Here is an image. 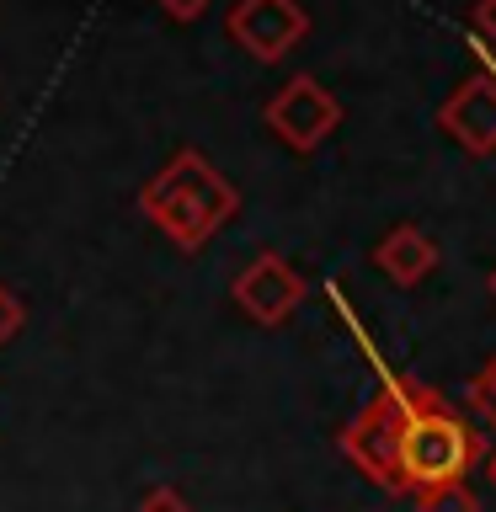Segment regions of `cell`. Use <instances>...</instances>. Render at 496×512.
<instances>
[{"label": "cell", "mask_w": 496, "mask_h": 512, "mask_svg": "<svg viewBox=\"0 0 496 512\" xmlns=\"http://www.w3.org/2000/svg\"><path fill=\"white\" fill-rule=\"evenodd\" d=\"M139 512H192V502L176 486H150L139 496Z\"/></svg>", "instance_id": "11"}, {"label": "cell", "mask_w": 496, "mask_h": 512, "mask_svg": "<svg viewBox=\"0 0 496 512\" xmlns=\"http://www.w3.org/2000/svg\"><path fill=\"white\" fill-rule=\"evenodd\" d=\"M262 123L272 128V139L294 155H315L336 128H342V102L326 91V80L315 75H294L283 80L278 91L267 96L262 107Z\"/></svg>", "instance_id": "3"}, {"label": "cell", "mask_w": 496, "mask_h": 512, "mask_svg": "<svg viewBox=\"0 0 496 512\" xmlns=\"http://www.w3.org/2000/svg\"><path fill=\"white\" fill-rule=\"evenodd\" d=\"M155 6L166 11L171 22H198V16H203L208 6H214V0H155Z\"/></svg>", "instance_id": "12"}, {"label": "cell", "mask_w": 496, "mask_h": 512, "mask_svg": "<svg viewBox=\"0 0 496 512\" xmlns=\"http://www.w3.org/2000/svg\"><path fill=\"white\" fill-rule=\"evenodd\" d=\"M139 214L171 240L176 251H203L224 224L240 214V187L203 150H176L150 182L139 187Z\"/></svg>", "instance_id": "2"}, {"label": "cell", "mask_w": 496, "mask_h": 512, "mask_svg": "<svg viewBox=\"0 0 496 512\" xmlns=\"http://www.w3.org/2000/svg\"><path fill=\"white\" fill-rule=\"evenodd\" d=\"M438 256H443L438 240H432L422 224H395V230L374 246V267H379L390 283L416 288V283H427L432 272H438Z\"/></svg>", "instance_id": "7"}, {"label": "cell", "mask_w": 496, "mask_h": 512, "mask_svg": "<svg viewBox=\"0 0 496 512\" xmlns=\"http://www.w3.org/2000/svg\"><path fill=\"white\" fill-rule=\"evenodd\" d=\"M224 32L240 54L256 64H283L294 48L310 38V11L299 0H235L224 11Z\"/></svg>", "instance_id": "4"}, {"label": "cell", "mask_w": 496, "mask_h": 512, "mask_svg": "<svg viewBox=\"0 0 496 512\" xmlns=\"http://www.w3.org/2000/svg\"><path fill=\"white\" fill-rule=\"evenodd\" d=\"M416 512H480V496L470 491V480H454V486H432L416 496Z\"/></svg>", "instance_id": "8"}, {"label": "cell", "mask_w": 496, "mask_h": 512, "mask_svg": "<svg viewBox=\"0 0 496 512\" xmlns=\"http://www.w3.org/2000/svg\"><path fill=\"white\" fill-rule=\"evenodd\" d=\"M304 294H310V283H304V272L288 262L283 251H262L256 262H246L235 272L230 283V299L235 310L251 320V326H288V320L299 315Z\"/></svg>", "instance_id": "5"}, {"label": "cell", "mask_w": 496, "mask_h": 512, "mask_svg": "<svg viewBox=\"0 0 496 512\" xmlns=\"http://www.w3.org/2000/svg\"><path fill=\"white\" fill-rule=\"evenodd\" d=\"M486 480H491V486H496V454L486 459Z\"/></svg>", "instance_id": "14"}, {"label": "cell", "mask_w": 496, "mask_h": 512, "mask_svg": "<svg viewBox=\"0 0 496 512\" xmlns=\"http://www.w3.org/2000/svg\"><path fill=\"white\" fill-rule=\"evenodd\" d=\"M470 411L486 427H496V358H486V363H480V374L470 379Z\"/></svg>", "instance_id": "9"}, {"label": "cell", "mask_w": 496, "mask_h": 512, "mask_svg": "<svg viewBox=\"0 0 496 512\" xmlns=\"http://www.w3.org/2000/svg\"><path fill=\"white\" fill-rule=\"evenodd\" d=\"M486 288H491V299H496V267H491V278H486Z\"/></svg>", "instance_id": "15"}, {"label": "cell", "mask_w": 496, "mask_h": 512, "mask_svg": "<svg viewBox=\"0 0 496 512\" xmlns=\"http://www.w3.org/2000/svg\"><path fill=\"white\" fill-rule=\"evenodd\" d=\"M342 454L374 486L422 496L432 486L470 480V470L486 459V438L438 390L416 379H390L342 427Z\"/></svg>", "instance_id": "1"}, {"label": "cell", "mask_w": 496, "mask_h": 512, "mask_svg": "<svg viewBox=\"0 0 496 512\" xmlns=\"http://www.w3.org/2000/svg\"><path fill=\"white\" fill-rule=\"evenodd\" d=\"M470 27L496 48V0H475V11H470Z\"/></svg>", "instance_id": "13"}, {"label": "cell", "mask_w": 496, "mask_h": 512, "mask_svg": "<svg viewBox=\"0 0 496 512\" xmlns=\"http://www.w3.org/2000/svg\"><path fill=\"white\" fill-rule=\"evenodd\" d=\"M22 331H27V304L11 283H0V347H11Z\"/></svg>", "instance_id": "10"}, {"label": "cell", "mask_w": 496, "mask_h": 512, "mask_svg": "<svg viewBox=\"0 0 496 512\" xmlns=\"http://www.w3.org/2000/svg\"><path fill=\"white\" fill-rule=\"evenodd\" d=\"M438 128L459 144L464 155H475V160L496 155V70H491V64L470 70L454 91L443 96Z\"/></svg>", "instance_id": "6"}]
</instances>
